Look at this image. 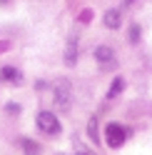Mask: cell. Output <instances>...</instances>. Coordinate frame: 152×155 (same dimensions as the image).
Segmentation results:
<instances>
[{
	"instance_id": "6da1fadb",
	"label": "cell",
	"mask_w": 152,
	"mask_h": 155,
	"mask_svg": "<svg viewBox=\"0 0 152 155\" xmlns=\"http://www.w3.org/2000/svg\"><path fill=\"white\" fill-rule=\"evenodd\" d=\"M55 105H58V110H70V105H72V88H70V83L68 80H60V83H55Z\"/></svg>"
},
{
	"instance_id": "7a4b0ae2",
	"label": "cell",
	"mask_w": 152,
	"mask_h": 155,
	"mask_svg": "<svg viewBox=\"0 0 152 155\" xmlns=\"http://www.w3.org/2000/svg\"><path fill=\"white\" fill-rule=\"evenodd\" d=\"M95 60H97L100 68H105V70H115V68H117L115 50H112L110 45H97V48H95Z\"/></svg>"
},
{
	"instance_id": "3957f363",
	"label": "cell",
	"mask_w": 152,
	"mask_h": 155,
	"mask_svg": "<svg viewBox=\"0 0 152 155\" xmlns=\"http://www.w3.org/2000/svg\"><path fill=\"white\" fill-rule=\"evenodd\" d=\"M37 128H40L45 135H58L60 133V120L55 118L50 110H40L37 113Z\"/></svg>"
},
{
	"instance_id": "277c9868",
	"label": "cell",
	"mask_w": 152,
	"mask_h": 155,
	"mask_svg": "<svg viewBox=\"0 0 152 155\" xmlns=\"http://www.w3.org/2000/svg\"><path fill=\"white\" fill-rule=\"evenodd\" d=\"M105 140H107L110 148H120V145L127 140V130L122 128L120 123H107V128H105Z\"/></svg>"
},
{
	"instance_id": "5b68a950",
	"label": "cell",
	"mask_w": 152,
	"mask_h": 155,
	"mask_svg": "<svg viewBox=\"0 0 152 155\" xmlns=\"http://www.w3.org/2000/svg\"><path fill=\"white\" fill-rule=\"evenodd\" d=\"M78 55H80V35L72 33L68 38V45H65V65H75L78 63Z\"/></svg>"
},
{
	"instance_id": "8992f818",
	"label": "cell",
	"mask_w": 152,
	"mask_h": 155,
	"mask_svg": "<svg viewBox=\"0 0 152 155\" xmlns=\"http://www.w3.org/2000/svg\"><path fill=\"white\" fill-rule=\"evenodd\" d=\"M102 23H105L110 30H117V28L122 25V13L117 10V8H112V10H105V15H102Z\"/></svg>"
},
{
	"instance_id": "52a82bcc",
	"label": "cell",
	"mask_w": 152,
	"mask_h": 155,
	"mask_svg": "<svg viewBox=\"0 0 152 155\" xmlns=\"http://www.w3.org/2000/svg\"><path fill=\"white\" fill-rule=\"evenodd\" d=\"M0 78L3 80H8V83H20V70H15V68H10V65H5L3 70H0Z\"/></svg>"
},
{
	"instance_id": "ba28073f",
	"label": "cell",
	"mask_w": 152,
	"mask_h": 155,
	"mask_svg": "<svg viewBox=\"0 0 152 155\" xmlns=\"http://www.w3.org/2000/svg\"><path fill=\"white\" fill-rule=\"evenodd\" d=\"M122 90H125V80H122V78H115V80H112V85H110V90H107V98H110V100L117 98Z\"/></svg>"
},
{
	"instance_id": "9c48e42d",
	"label": "cell",
	"mask_w": 152,
	"mask_h": 155,
	"mask_svg": "<svg viewBox=\"0 0 152 155\" xmlns=\"http://www.w3.org/2000/svg\"><path fill=\"white\" fill-rule=\"evenodd\" d=\"M87 133H90V138H92L95 143H102V140H100V135H97V118H92V120H90V125H87Z\"/></svg>"
},
{
	"instance_id": "30bf717a",
	"label": "cell",
	"mask_w": 152,
	"mask_h": 155,
	"mask_svg": "<svg viewBox=\"0 0 152 155\" xmlns=\"http://www.w3.org/2000/svg\"><path fill=\"white\" fill-rule=\"evenodd\" d=\"M130 43H132V45L140 43V25H132V28H130Z\"/></svg>"
},
{
	"instance_id": "8fae6325",
	"label": "cell",
	"mask_w": 152,
	"mask_h": 155,
	"mask_svg": "<svg viewBox=\"0 0 152 155\" xmlns=\"http://www.w3.org/2000/svg\"><path fill=\"white\" fill-rule=\"evenodd\" d=\"M23 148H25L27 153H30V155H35V153H37V145H35L30 138H23Z\"/></svg>"
},
{
	"instance_id": "7c38bea8",
	"label": "cell",
	"mask_w": 152,
	"mask_h": 155,
	"mask_svg": "<svg viewBox=\"0 0 152 155\" xmlns=\"http://www.w3.org/2000/svg\"><path fill=\"white\" fill-rule=\"evenodd\" d=\"M78 155H95V153L87 150V148H82V145H78Z\"/></svg>"
},
{
	"instance_id": "4fadbf2b",
	"label": "cell",
	"mask_w": 152,
	"mask_h": 155,
	"mask_svg": "<svg viewBox=\"0 0 152 155\" xmlns=\"http://www.w3.org/2000/svg\"><path fill=\"white\" fill-rule=\"evenodd\" d=\"M5 110H8V113H20V105H15V103H10V105H8Z\"/></svg>"
},
{
	"instance_id": "5bb4252c",
	"label": "cell",
	"mask_w": 152,
	"mask_h": 155,
	"mask_svg": "<svg viewBox=\"0 0 152 155\" xmlns=\"http://www.w3.org/2000/svg\"><path fill=\"white\" fill-rule=\"evenodd\" d=\"M122 5H132V0H122Z\"/></svg>"
},
{
	"instance_id": "9a60e30c",
	"label": "cell",
	"mask_w": 152,
	"mask_h": 155,
	"mask_svg": "<svg viewBox=\"0 0 152 155\" xmlns=\"http://www.w3.org/2000/svg\"><path fill=\"white\" fill-rule=\"evenodd\" d=\"M5 3H8V0H0V5H5Z\"/></svg>"
}]
</instances>
